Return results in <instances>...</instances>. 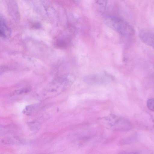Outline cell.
<instances>
[{
  "instance_id": "6da1fadb",
  "label": "cell",
  "mask_w": 154,
  "mask_h": 154,
  "mask_svg": "<svg viewBox=\"0 0 154 154\" xmlns=\"http://www.w3.org/2000/svg\"><path fill=\"white\" fill-rule=\"evenodd\" d=\"M104 23L108 27L121 35L129 36L134 33L132 27L127 22L118 17L108 16L105 19Z\"/></svg>"
},
{
  "instance_id": "7a4b0ae2",
  "label": "cell",
  "mask_w": 154,
  "mask_h": 154,
  "mask_svg": "<svg viewBox=\"0 0 154 154\" xmlns=\"http://www.w3.org/2000/svg\"><path fill=\"white\" fill-rule=\"evenodd\" d=\"M75 79V76L73 73L63 74L57 77L49 84L48 90L51 92L64 91L72 85Z\"/></svg>"
},
{
  "instance_id": "3957f363",
  "label": "cell",
  "mask_w": 154,
  "mask_h": 154,
  "mask_svg": "<svg viewBox=\"0 0 154 154\" xmlns=\"http://www.w3.org/2000/svg\"><path fill=\"white\" fill-rule=\"evenodd\" d=\"M103 120L105 125L115 130L127 131L132 128V124L129 121L118 116L110 115L105 118Z\"/></svg>"
},
{
  "instance_id": "277c9868",
  "label": "cell",
  "mask_w": 154,
  "mask_h": 154,
  "mask_svg": "<svg viewBox=\"0 0 154 154\" xmlns=\"http://www.w3.org/2000/svg\"><path fill=\"white\" fill-rule=\"evenodd\" d=\"M114 77L106 72L87 75L83 77V80L86 84L94 85H103L109 83Z\"/></svg>"
},
{
  "instance_id": "5b68a950",
  "label": "cell",
  "mask_w": 154,
  "mask_h": 154,
  "mask_svg": "<svg viewBox=\"0 0 154 154\" xmlns=\"http://www.w3.org/2000/svg\"><path fill=\"white\" fill-rule=\"evenodd\" d=\"M141 40L146 45L154 48V33L146 30H140L139 34Z\"/></svg>"
},
{
  "instance_id": "8992f818",
  "label": "cell",
  "mask_w": 154,
  "mask_h": 154,
  "mask_svg": "<svg viewBox=\"0 0 154 154\" xmlns=\"http://www.w3.org/2000/svg\"><path fill=\"white\" fill-rule=\"evenodd\" d=\"M9 13L11 17L16 22L20 20L19 9L15 0H6Z\"/></svg>"
},
{
  "instance_id": "52a82bcc",
  "label": "cell",
  "mask_w": 154,
  "mask_h": 154,
  "mask_svg": "<svg viewBox=\"0 0 154 154\" xmlns=\"http://www.w3.org/2000/svg\"><path fill=\"white\" fill-rule=\"evenodd\" d=\"M11 31L10 28L6 24L3 17L1 16L0 19V33L3 37L7 38L11 35Z\"/></svg>"
},
{
  "instance_id": "ba28073f",
  "label": "cell",
  "mask_w": 154,
  "mask_h": 154,
  "mask_svg": "<svg viewBox=\"0 0 154 154\" xmlns=\"http://www.w3.org/2000/svg\"><path fill=\"white\" fill-rule=\"evenodd\" d=\"M34 105H29L26 106L23 111V113L26 115H29L35 108Z\"/></svg>"
},
{
  "instance_id": "9c48e42d",
  "label": "cell",
  "mask_w": 154,
  "mask_h": 154,
  "mask_svg": "<svg viewBox=\"0 0 154 154\" xmlns=\"http://www.w3.org/2000/svg\"><path fill=\"white\" fill-rule=\"evenodd\" d=\"M147 106L149 110L154 112V98L148 99L147 101Z\"/></svg>"
},
{
  "instance_id": "30bf717a",
  "label": "cell",
  "mask_w": 154,
  "mask_h": 154,
  "mask_svg": "<svg viewBox=\"0 0 154 154\" xmlns=\"http://www.w3.org/2000/svg\"><path fill=\"white\" fill-rule=\"evenodd\" d=\"M29 88H26L17 90L12 93V95L21 94L28 92L29 91Z\"/></svg>"
},
{
  "instance_id": "8fae6325",
  "label": "cell",
  "mask_w": 154,
  "mask_h": 154,
  "mask_svg": "<svg viewBox=\"0 0 154 154\" xmlns=\"http://www.w3.org/2000/svg\"><path fill=\"white\" fill-rule=\"evenodd\" d=\"M96 1L98 5L104 7L106 5L107 0H96Z\"/></svg>"
},
{
  "instance_id": "7c38bea8",
  "label": "cell",
  "mask_w": 154,
  "mask_h": 154,
  "mask_svg": "<svg viewBox=\"0 0 154 154\" xmlns=\"http://www.w3.org/2000/svg\"><path fill=\"white\" fill-rule=\"evenodd\" d=\"M74 1H78L79 0H73Z\"/></svg>"
},
{
  "instance_id": "4fadbf2b",
  "label": "cell",
  "mask_w": 154,
  "mask_h": 154,
  "mask_svg": "<svg viewBox=\"0 0 154 154\" xmlns=\"http://www.w3.org/2000/svg\"></svg>"
}]
</instances>
